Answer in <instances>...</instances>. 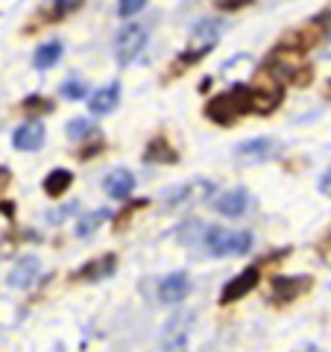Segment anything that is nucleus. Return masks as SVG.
Returning a JSON list of instances; mask_svg holds the SVG:
<instances>
[{
	"label": "nucleus",
	"instance_id": "15",
	"mask_svg": "<svg viewBox=\"0 0 331 352\" xmlns=\"http://www.w3.org/2000/svg\"><path fill=\"white\" fill-rule=\"evenodd\" d=\"M144 162H150V164H176L179 162V153L170 147L168 138H152L147 144V150H144Z\"/></svg>",
	"mask_w": 331,
	"mask_h": 352
},
{
	"label": "nucleus",
	"instance_id": "10",
	"mask_svg": "<svg viewBox=\"0 0 331 352\" xmlns=\"http://www.w3.org/2000/svg\"><path fill=\"white\" fill-rule=\"evenodd\" d=\"M214 208H217L220 214H226V217H240V214H247V208H249V191H247V188H231V191H226L223 197H217Z\"/></svg>",
	"mask_w": 331,
	"mask_h": 352
},
{
	"label": "nucleus",
	"instance_id": "18",
	"mask_svg": "<svg viewBox=\"0 0 331 352\" xmlns=\"http://www.w3.org/2000/svg\"><path fill=\"white\" fill-rule=\"evenodd\" d=\"M220 36V27H217V21H200V24L194 27V38L200 41L196 47H205V50H212V44L217 41Z\"/></svg>",
	"mask_w": 331,
	"mask_h": 352
},
{
	"label": "nucleus",
	"instance_id": "13",
	"mask_svg": "<svg viewBox=\"0 0 331 352\" xmlns=\"http://www.w3.org/2000/svg\"><path fill=\"white\" fill-rule=\"evenodd\" d=\"M38 270H41L38 258L36 256H24L12 270H9V285H12V288H30V285L36 282Z\"/></svg>",
	"mask_w": 331,
	"mask_h": 352
},
{
	"label": "nucleus",
	"instance_id": "5",
	"mask_svg": "<svg viewBox=\"0 0 331 352\" xmlns=\"http://www.w3.org/2000/svg\"><path fill=\"white\" fill-rule=\"evenodd\" d=\"M308 288H311V279L308 276H279V279H273V296L270 300L275 305H288L299 294H305Z\"/></svg>",
	"mask_w": 331,
	"mask_h": 352
},
{
	"label": "nucleus",
	"instance_id": "24",
	"mask_svg": "<svg viewBox=\"0 0 331 352\" xmlns=\"http://www.w3.org/2000/svg\"><path fill=\"white\" fill-rule=\"evenodd\" d=\"M24 109H27V112H50L53 103H50V100H44V97H36V94H32V97H27V100H24Z\"/></svg>",
	"mask_w": 331,
	"mask_h": 352
},
{
	"label": "nucleus",
	"instance_id": "3",
	"mask_svg": "<svg viewBox=\"0 0 331 352\" xmlns=\"http://www.w3.org/2000/svg\"><path fill=\"white\" fill-rule=\"evenodd\" d=\"M147 36H150V30L144 24H126L124 30H120L117 38H115V59H117V65L135 62L138 53L144 50Z\"/></svg>",
	"mask_w": 331,
	"mask_h": 352
},
{
	"label": "nucleus",
	"instance_id": "7",
	"mask_svg": "<svg viewBox=\"0 0 331 352\" xmlns=\"http://www.w3.org/2000/svg\"><path fill=\"white\" fill-rule=\"evenodd\" d=\"M187 294H191V279H187V273H170V276H164L161 288H159V296H161L164 305H179Z\"/></svg>",
	"mask_w": 331,
	"mask_h": 352
},
{
	"label": "nucleus",
	"instance_id": "19",
	"mask_svg": "<svg viewBox=\"0 0 331 352\" xmlns=\"http://www.w3.org/2000/svg\"><path fill=\"white\" fill-rule=\"evenodd\" d=\"M106 220H109V212H106V208H97L94 214H85V217L80 220V226H76V235H80V238H88L97 226H103Z\"/></svg>",
	"mask_w": 331,
	"mask_h": 352
},
{
	"label": "nucleus",
	"instance_id": "17",
	"mask_svg": "<svg viewBox=\"0 0 331 352\" xmlns=\"http://www.w3.org/2000/svg\"><path fill=\"white\" fill-rule=\"evenodd\" d=\"M62 59V41H47V44H41V47L36 50V68L38 71H47V68H53Z\"/></svg>",
	"mask_w": 331,
	"mask_h": 352
},
{
	"label": "nucleus",
	"instance_id": "23",
	"mask_svg": "<svg viewBox=\"0 0 331 352\" xmlns=\"http://www.w3.org/2000/svg\"><path fill=\"white\" fill-rule=\"evenodd\" d=\"M147 0H117V12L124 15V18H132L135 12H141L144 9Z\"/></svg>",
	"mask_w": 331,
	"mask_h": 352
},
{
	"label": "nucleus",
	"instance_id": "26",
	"mask_svg": "<svg viewBox=\"0 0 331 352\" xmlns=\"http://www.w3.org/2000/svg\"><path fill=\"white\" fill-rule=\"evenodd\" d=\"M6 182H9V170L0 168V188H6Z\"/></svg>",
	"mask_w": 331,
	"mask_h": 352
},
{
	"label": "nucleus",
	"instance_id": "27",
	"mask_svg": "<svg viewBox=\"0 0 331 352\" xmlns=\"http://www.w3.org/2000/svg\"><path fill=\"white\" fill-rule=\"evenodd\" d=\"M0 208H3V214H6V217H12V203H3Z\"/></svg>",
	"mask_w": 331,
	"mask_h": 352
},
{
	"label": "nucleus",
	"instance_id": "1",
	"mask_svg": "<svg viewBox=\"0 0 331 352\" xmlns=\"http://www.w3.org/2000/svg\"><path fill=\"white\" fill-rule=\"evenodd\" d=\"M247 112H252V88H247V85H235L205 103V118L220 126L235 124V120L244 118Z\"/></svg>",
	"mask_w": 331,
	"mask_h": 352
},
{
	"label": "nucleus",
	"instance_id": "12",
	"mask_svg": "<svg viewBox=\"0 0 331 352\" xmlns=\"http://www.w3.org/2000/svg\"><path fill=\"white\" fill-rule=\"evenodd\" d=\"M187 323H191V314H179L173 317L164 329V349L168 352H185L187 344Z\"/></svg>",
	"mask_w": 331,
	"mask_h": 352
},
{
	"label": "nucleus",
	"instance_id": "16",
	"mask_svg": "<svg viewBox=\"0 0 331 352\" xmlns=\"http://www.w3.org/2000/svg\"><path fill=\"white\" fill-rule=\"evenodd\" d=\"M71 185H73V173L65 170V168L50 170L47 176H44V191H47L50 197H62L65 191L71 188Z\"/></svg>",
	"mask_w": 331,
	"mask_h": 352
},
{
	"label": "nucleus",
	"instance_id": "9",
	"mask_svg": "<svg viewBox=\"0 0 331 352\" xmlns=\"http://www.w3.org/2000/svg\"><path fill=\"white\" fill-rule=\"evenodd\" d=\"M115 267H117V256H103V258H94V261H88V264H82L80 270H76V279L80 282H100V279H109L115 273Z\"/></svg>",
	"mask_w": 331,
	"mask_h": 352
},
{
	"label": "nucleus",
	"instance_id": "4",
	"mask_svg": "<svg viewBox=\"0 0 331 352\" xmlns=\"http://www.w3.org/2000/svg\"><path fill=\"white\" fill-rule=\"evenodd\" d=\"M258 279H261V270L258 267H247L244 273H238L231 282H226L223 294H220V305H231V302L244 300V296L258 285Z\"/></svg>",
	"mask_w": 331,
	"mask_h": 352
},
{
	"label": "nucleus",
	"instance_id": "22",
	"mask_svg": "<svg viewBox=\"0 0 331 352\" xmlns=\"http://www.w3.org/2000/svg\"><path fill=\"white\" fill-rule=\"evenodd\" d=\"M88 91H85V82L82 80H68L62 85V97H68V100H82Z\"/></svg>",
	"mask_w": 331,
	"mask_h": 352
},
{
	"label": "nucleus",
	"instance_id": "14",
	"mask_svg": "<svg viewBox=\"0 0 331 352\" xmlns=\"http://www.w3.org/2000/svg\"><path fill=\"white\" fill-rule=\"evenodd\" d=\"M117 100H120V85L112 82V85H103L100 91H94V97L88 100V109H91V115H109L117 106Z\"/></svg>",
	"mask_w": 331,
	"mask_h": 352
},
{
	"label": "nucleus",
	"instance_id": "8",
	"mask_svg": "<svg viewBox=\"0 0 331 352\" xmlns=\"http://www.w3.org/2000/svg\"><path fill=\"white\" fill-rule=\"evenodd\" d=\"M103 188L109 197H115V200H126L132 194V188H135V176H132L126 168H115V170L106 173Z\"/></svg>",
	"mask_w": 331,
	"mask_h": 352
},
{
	"label": "nucleus",
	"instance_id": "11",
	"mask_svg": "<svg viewBox=\"0 0 331 352\" xmlns=\"http://www.w3.org/2000/svg\"><path fill=\"white\" fill-rule=\"evenodd\" d=\"M12 144H15V150H38L44 144V124L41 120H27V124H21L12 135Z\"/></svg>",
	"mask_w": 331,
	"mask_h": 352
},
{
	"label": "nucleus",
	"instance_id": "20",
	"mask_svg": "<svg viewBox=\"0 0 331 352\" xmlns=\"http://www.w3.org/2000/svg\"><path fill=\"white\" fill-rule=\"evenodd\" d=\"M65 132H68L71 141H82L85 135H91V132H94V124H91V120H85V118H76V120H71Z\"/></svg>",
	"mask_w": 331,
	"mask_h": 352
},
{
	"label": "nucleus",
	"instance_id": "25",
	"mask_svg": "<svg viewBox=\"0 0 331 352\" xmlns=\"http://www.w3.org/2000/svg\"><path fill=\"white\" fill-rule=\"evenodd\" d=\"M252 0H220V9H240V6H249Z\"/></svg>",
	"mask_w": 331,
	"mask_h": 352
},
{
	"label": "nucleus",
	"instance_id": "21",
	"mask_svg": "<svg viewBox=\"0 0 331 352\" xmlns=\"http://www.w3.org/2000/svg\"><path fill=\"white\" fill-rule=\"evenodd\" d=\"M80 6H82V0H53L50 18H65V15H71L73 9H80Z\"/></svg>",
	"mask_w": 331,
	"mask_h": 352
},
{
	"label": "nucleus",
	"instance_id": "6",
	"mask_svg": "<svg viewBox=\"0 0 331 352\" xmlns=\"http://www.w3.org/2000/svg\"><path fill=\"white\" fill-rule=\"evenodd\" d=\"M275 156V144L273 138H249L244 144L235 147V159L244 162V164H261Z\"/></svg>",
	"mask_w": 331,
	"mask_h": 352
},
{
	"label": "nucleus",
	"instance_id": "2",
	"mask_svg": "<svg viewBox=\"0 0 331 352\" xmlns=\"http://www.w3.org/2000/svg\"><path fill=\"white\" fill-rule=\"evenodd\" d=\"M205 247L214 256H244L252 250V235L249 232H226V229L212 226L205 232Z\"/></svg>",
	"mask_w": 331,
	"mask_h": 352
}]
</instances>
